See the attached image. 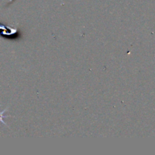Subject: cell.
<instances>
[{
    "label": "cell",
    "mask_w": 155,
    "mask_h": 155,
    "mask_svg": "<svg viewBox=\"0 0 155 155\" xmlns=\"http://www.w3.org/2000/svg\"><path fill=\"white\" fill-rule=\"evenodd\" d=\"M6 110H7V108H5V110H3L2 111V112H0V122H2V123L3 124H4V125H5V126H8L7 124H6V123L5 122L4 120H3V118H5V117H8V115H4V113L6 111Z\"/></svg>",
    "instance_id": "6da1fadb"
}]
</instances>
